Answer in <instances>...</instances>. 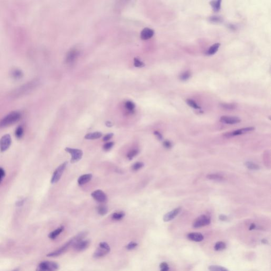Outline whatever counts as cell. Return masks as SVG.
Masks as SVG:
<instances>
[{"instance_id": "cell-1", "label": "cell", "mask_w": 271, "mask_h": 271, "mask_svg": "<svg viewBox=\"0 0 271 271\" xmlns=\"http://www.w3.org/2000/svg\"><path fill=\"white\" fill-rule=\"evenodd\" d=\"M21 118V114L19 112L14 111L6 115L0 120V128H6L16 123Z\"/></svg>"}, {"instance_id": "cell-2", "label": "cell", "mask_w": 271, "mask_h": 271, "mask_svg": "<svg viewBox=\"0 0 271 271\" xmlns=\"http://www.w3.org/2000/svg\"><path fill=\"white\" fill-rule=\"evenodd\" d=\"M110 252V247L107 243L102 242L99 244V246L95 251L93 257L94 258H100L105 256Z\"/></svg>"}, {"instance_id": "cell-3", "label": "cell", "mask_w": 271, "mask_h": 271, "mask_svg": "<svg viewBox=\"0 0 271 271\" xmlns=\"http://www.w3.org/2000/svg\"><path fill=\"white\" fill-rule=\"evenodd\" d=\"M66 152L67 153H70L71 155L72 158L70 160V162L72 163H75L78 161H80L82 156H83V152L82 150L76 148H72L67 147L65 148Z\"/></svg>"}, {"instance_id": "cell-4", "label": "cell", "mask_w": 271, "mask_h": 271, "mask_svg": "<svg viewBox=\"0 0 271 271\" xmlns=\"http://www.w3.org/2000/svg\"><path fill=\"white\" fill-rule=\"evenodd\" d=\"M68 162L65 161L64 163L61 164L56 169L55 171L53 173V176L51 177V183L52 184H55L58 182L60 178L62 177V175L64 173L65 169L67 166Z\"/></svg>"}, {"instance_id": "cell-5", "label": "cell", "mask_w": 271, "mask_h": 271, "mask_svg": "<svg viewBox=\"0 0 271 271\" xmlns=\"http://www.w3.org/2000/svg\"><path fill=\"white\" fill-rule=\"evenodd\" d=\"M211 223L210 217L207 215H201L196 218L193 223L194 228H201L207 225H209Z\"/></svg>"}, {"instance_id": "cell-6", "label": "cell", "mask_w": 271, "mask_h": 271, "mask_svg": "<svg viewBox=\"0 0 271 271\" xmlns=\"http://www.w3.org/2000/svg\"><path fill=\"white\" fill-rule=\"evenodd\" d=\"M38 267L42 269L44 271H56L59 265L57 263L49 261L43 262L39 264Z\"/></svg>"}, {"instance_id": "cell-7", "label": "cell", "mask_w": 271, "mask_h": 271, "mask_svg": "<svg viewBox=\"0 0 271 271\" xmlns=\"http://www.w3.org/2000/svg\"><path fill=\"white\" fill-rule=\"evenodd\" d=\"M12 142L11 136L10 134H5L0 140V150L2 152H5L10 147Z\"/></svg>"}, {"instance_id": "cell-8", "label": "cell", "mask_w": 271, "mask_h": 271, "mask_svg": "<svg viewBox=\"0 0 271 271\" xmlns=\"http://www.w3.org/2000/svg\"><path fill=\"white\" fill-rule=\"evenodd\" d=\"M255 130V128L254 127H247V128H244L242 129H238L235 130L234 132H227L224 134V136L226 138H230V137H234L236 136H238L240 134H244L248 132H252Z\"/></svg>"}, {"instance_id": "cell-9", "label": "cell", "mask_w": 271, "mask_h": 271, "mask_svg": "<svg viewBox=\"0 0 271 271\" xmlns=\"http://www.w3.org/2000/svg\"><path fill=\"white\" fill-rule=\"evenodd\" d=\"M70 246H72L71 240H70L68 242H67L62 247L59 248V249L54 251L53 252L49 253L48 254H47V256L48 257H57V256H58L59 255H62V254H63L65 252L68 250V247H70Z\"/></svg>"}, {"instance_id": "cell-10", "label": "cell", "mask_w": 271, "mask_h": 271, "mask_svg": "<svg viewBox=\"0 0 271 271\" xmlns=\"http://www.w3.org/2000/svg\"><path fill=\"white\" fill-rule=\"evenodd\" d=\"M91 196L95 200L100 203H104L107 200V196L106 194L100 190L95 191L92 193Z\"/></svg>"}, {"instance_id": "cell-11", "label": "cell", "mask_w": 271, "mask_h": 271, "mask_svg": "<svg viewBox=\"0 0 271 271\" xmlns=\"http://www.w3.org/2000/svg\"><path fill=\"white\" fill-rule=\"evenodd\" d=\"M220 122L223 124H234L240 122V119L237 117H230V116H223L220 118Z\"/></svg>"}, {"instance_id": "cell-12", "label": "cell", "mask_w": 271, "mask_h": 271, "mask_svg": "<svg viewBox=\"0 0 271 271\" xmlns=\"http://www.w3.org/2000/svg\"><path fill=\"white\" fill-rule=\"evenodd\" d=\"M181 209H182L181 207H178L173 210L167 213L166 214L164 215V217H163L164 221L169 222V221H171L173 219H174L180 213Z\"/></svg>"}, {"instance_id": "cell-13", "label": "cell", "mask_w": 271, "mask_h": 271, "mask_svg": "<svg viewBox=\"0 0 271 271\" xmlns=\"http://www.w3.org/2000/svg\"><path fill=\"white\" fill-rule=\"evenodd\" d=\"M90 245L89 240H81L80 242H78L73 245V246L76 250L78 251H82L84 250H86L87 247H89Z\"/></svg>"}, {"instance_id": "cell-14", "label": "cell", "mask_w": 271, "mask_h": 271, "mask_svg": "<svg viewBox=\"0 0 271 271\" xmlns=\"http://www.w3.org/2000/svg\"><path fill=\"white\" fill-rule=\"evenodd\" d=\"M187 237L193 242H200L204 239V236L199 233H191L188 234Z\"/></svg>"}, {"instance_id": "cell-15", "label": "cell", "mask_w": 271, "mask_h": 271, "mask_svg": "<svg viewBox=\"0 0 271 271\" xmlns=\"http://www.w3.org/2000/svg\"><path fill=\"white\" fill-rule=\"evenodd\" d=\"M78 55V51L74 49L71 50L67 54L66 58V62L67 63H71L74 62L75 59H76Z\"/></svg>"}, {"instance_id": "cell-16", "label": "cell", "mask_w": 271, "mask_h": 271, "mask_svg": "<svg viewBox=\"0 0 271 271\" xmlns=\"http://www.w3.org/2000/svg\"><path fill=\"white\" fill-rule=\"evenodd\" d=\"M154 34V30L149 28H145L141 32V38L143 40H147L152 37Z\"/></svg>"}, {"instance_id": "cell-17", "label": "cell", "mask_w": 271, "mask_h": 271, "mask_svg": "<svg viewBox=\"0 0 271 271\" xmlns=\"http://www.w3.org/2000/svg\"><path fill=\"white\" fill-rule=\"evenodd\" d=\"M92 178V174H86L81 175L78 180V182L80 185H84L87 183L90 182Z\"/></svg>"}, {"instance_id": "cell-18", "label": "cell", "mask_w": 271, "mask_h": 271, "mask_svg": "<svg viewBox=\"0 0 271 271\" xmlns=\"http://www.w3.org/2000/svg\"><path fill=\"white\" fill-rule=\"evenodd\" d=\"M220 46V44L219 43H216L213 44L207 51V52H206V55H208V56H211V55H213L216 54L218 51Z\"/></svg>"}, {"instance_id": "cell-19", "label": "cell", "mask_w": 271, "mask_h": 271, "mask_svg": "<svg viewBox=\"0 0 271 271\" xmlns=\"http://www.w3.org/2000/svg\"><path fill=\"white\" fill-rule=\"evenodd\" d=\"M102 136V132H94L89 133L85 136V139L89 140L97 139Z\"/></svg>"}, {"instance_id": "cell-20", "label": "cell", "mask_w": 271, "mask_h": 271, "mask_svg": "<svg viewBox=\"0 0 271 271\" xmlns=\"http://www.w3.org/2000/svg\"><path fill=\"white\" fill-rule=\"evenodd\" d=\"M64 227L63 226H62V227H60L59 228H57L55 230L52 231L51 233L49 234L48 235L49 237L51 239H55L57 236H58L59 234L63 232V231L64 230Z\"/></svg>"}, {"instance_id": "cell-21", "label": "cell", "mask_w": 271, "mask_h": 271, "mask_svg": "<svg viewBox=\"0 0 271 271\" xmlns=\"http://www.w3.org/2000/svg\"><path fill=\"white\" fill-rule=\"evenodd\" d=\"M221 1H212L210 2L211 6H212L213 10L215 12H218L219 11L221 8Z\"/></svg>"}, {"instance_id": "cell-22", "label": "cell", "mask_w": 271, "mask_h": 271, "mask_svg": "<svg viewBox=\"0 0 271 271\" xmlns=\"http://www.w3.org/2000/svg\"><path fill=\"white\" fill-rule=\"evenodd\" d=\"M245 165L247 169L251 170H258L260 169V167L257 164H255L252 161H246L245 163Z\"/></svg>"}, {"instance_id": "cell-23", "label": "cell", "mask_w": 271, "mask_h": 271, "mask_svg": "<svg viewBox=\"0 0 271 271\" xmlns=\"http://www.w3.org/2000/svg\"><path fill=\"white\" fill-rule=\"evenodd\" d=\"M207 177L209 180L217 181H221L223 180V176L217 174H210L208 175Z\"/></svg>"}, {"instance_id": "cell-24", "label": "cell", "mask_w": 271, "mask_h": 271, "mask_svg": "<svg viewBox=\"0 0 271 271\" xmlns=\"http://www.w3.org/2000/svg\"><path fill=\"white\" fill-rule=\"evenodd\" d=\"M208 270L210 271H229L228 269L219 265H213L210 266L208 267Z\"/></svg>"}, {"instance_id": "cell-25", "label": "cell", "mask_w": 271, "mask_h": 271, "mask_svg": "<svg viewBox=\"0 0 271 271\" xmlns=\"http://www.w3.org/2000/svg\"><path fill=\"white\" fill-rule=\"evenodd\" d=\"M226 248V244L223 242H218L215 244L214 249L216 251H220L225 250Z\"/></svg>"}, {"instance_id": "cell-26", "label": "cell", "mask_w": 271, "mask_h": 271, "mask_svg": "<svg viewBox=\"0 0 271 271\" xmlns=\"http://www.w3.org/2000/svg\"><path fill=\"white\" fill-rule=\"evenodd\" d=\"M125 213L124 212H115L112 216L113 220H120L124 217Z\"/></svg>"}, {"instance_id": "cell-27", "label": "cell", "mask_w": 271, "mask_h": 271, "mask_svg": "<svg viewBox=\"0 0 271 271\" xmlns=\"http://www.w3.org/2000/svg\"><path fill=\"white\" fill-rule=\"evenodd\" d=\"M186 103L190 107H192L195 109H201V107L199 105L196 103V102L192 100L188 99L186 100Z\"/></svg>"}, {"instance_id": "cell-28", "label": "cell", "mask_w": 271, "mask_h": 271, "mask_svg": "<svg viewBox=\"0 0 271 271\" xmlns=\"http://www.w3.org/2000/svg\"><path fill=\"white\" fill-rule=\"evenodd\" d=\"M97 211L100 215L104 216L108 212V209H107V207L104 206H101L98 207Z\"/></svg>"}, {"instance_id": "cell-29", "label": "cell", "mask_w": 271, "mask_h": 271, "mask_svg": "<svg viewBox=\"0 0 271 271\" xmlns=\"http://www.w3.org/2000/svg\"><path fill=\"white\" fill-rule=\"evenodd\" d=\"M15 134L16 138L18 139H20L22 137L23 134V129L22 127L19 126L16 128L15 132Z\"/></svg>"}, {"instance_id": "cell-30", "label": "cell", "mask_w": 271, "mask_h": 271, "mask_svg": "<svg viewBox=\"0 0 271 271\" xmlns=\"http://www.w3.org/2000/svg\"><path fill=\"white\" fill-rule=\"evenodd\" d=\"M220 105L221 107L227 110H234L236 107V105L233 103H221Z\"/></svg>"}, {"instance_id": "cell-31", "label": "cell", "mask_w": 271, "mask_h": 271, "mask_svg": "<svg viewBox=\"0 0 271 271\" xmlns=\"http://www.w3.org/2000/svg\"><path fill=\"white\" fill-rule=\"evenodd\" d=\"M144 166V164L142 162H137L135 163L132 166V169L134 171H137L139 169H142Z\"/></svg>"}, {"instance_id": "cell-32", "label": "cell", "mask_w": 271, "mask_h": 271, "mask_svg": "<svg viewBox=\"0 0 271 271\" xmlns=\"http://www.w3.org/2000/svg\"><path fill=\"white\" fill-rule=\"evenodd\" d=\"M125 107L129 111H132L135 108V105L132 101H127L125 104Z\"/></svg>"}, {"instance_id": "cell-33", "label": "cell", "mask_w": 271, "mask_h": 271, "mask_svg": "<svg viewBox=\"0 0 271 271\" xmlns=\"http://www.w3.org/2000/svg\"><path fill=\"white\" fill-rule=\"evenodd\" d=\"M139 153V150L137 149H133L131 150L127 155V157L129 159H132L135 156H137L138 154Z\"/></svg>"}, {"instance_id": "cell-34", "label": "cell", "mask_w": 271, "mask_h": 271, "mask_svg": "<svg viewBox=\"0 0 271 271\" xmlns=\"http://www.w3.org/2000/svg\"><path fill=\"white\" fill-rule=\"evenodd\" d=\"M191 74L188 72H185L180 76V79L182 81H186L190 78Z\"/></svg>"}, {"instance_id": "cell-35", "label": "cell", "mask_w": 271, "mask_h": 271, "mask_svg": "<svg viewBox=\"0 0 271 271\" xmlns=\"http://www.w3.org/2000/svg\"><path fill=\"white\" fill-rule=\"evenodd\" d=\"M222 20H223L220 16H212L210 18V21L213 23H220Z\"/></svg>"}, {"instance_id": "cell-36", "label": "cell", "mask_w": 271, "mask_h": 271, "mask_svg": "<svg viewBox=\"0 0 271 271\" xmlns=\"http://www.w3.org/2000/svg\"><path fill=\"white\" fill-rule=\"evenodd\" d=\"M159 267L161 268V271H169V266L166 262H163L159 265Z\"/></svg>"}, {"instance_id": "cell-37", "label": "cell", "mask_w": 271, "mask_h": 271, "mask_svg": "<svg viewBox=\"0 0 271 271\" xmlns=\"http://www.w3.org/2000/svg\"><path fill=\"white\" fill-rule=\"evenodd\" d=\"M113 145H114V142H107L106 144H105V145H103V148L105 151H107V150H109L111 149V148L113 146Z\"/></svg>"}, {"instance_id": "cell-38", "label": "cell", "mask_w": 271, "mask_h": 271, "mask_svg": "<svg viewBox=\"0 0 271 271\" xmlns=\"http://www.w3.org/2000/svg\"><path fill=\"white\" fill-rule=\"evenodd\" d=\"M138 246V244L135 243V242H131L129 244L127 245L126 246V248L127 250H132L134 249V248L137 247Z\"/></svg>"}, {"instance_id": "cell-39", "label": "cell", "mask_w": 271, "mask_h": 271, "mask_svg": "<svg viewBox=\"0 0 271 271\" xmlns=\"http://www.w3.org/2000/svg\"><path fill=\"white\" fill-rule=\"evenodd\" d=\"M163 146L165 148L167 149H169L172 147V142H171L169 140H165L163 142Z\"/></svg>"}, {"instance_id": "cell-40", "label": "cell", "mask_w": 271, "mask_h": 271, "mask_svg": "<svg viewBox=\"0 0 271 271\" xmlns=\"http://www.w3.org/2000/svg\"><path fill=\"white\" fill-rule=\"evenodd\" d=\"M113 136V134L112 133L108 134L104 136L103 140L105 142H107V141H109L110 139H111V138H112Z\"/></svg>"}, {"instance_id": "cell-41", "label": "cell", "mask_w": 271, "mask_h": 271, "mask_svg": "<svg viewBox=\"0 0 271 271\" xmlns=\"http://www.w3.org/2000/svg\"><path fill=\"white\" fill-rule=\"evenodd\" d=\"M134 65L136 67H141L144 65V63L139 59L135 58L134 60Z\"/></svg>"}, {"instance_id": "cell-42", "label": "cell", "mask_w": 271, "mask_h": 271, "mask_svg": "<svg viewBox=\"0 0 271 271\" xmlns=\"http://www.w3.org/2000/svg\"><path fill=\"white\" fill-rule=\"evenodd\" d=\"M5 174H5L4 170L2 168L0 167V183H1L3 178L5 176Z\"/></svg>"}, {"instance_id": "cell-43", "label": "cell", "mask_w": 271, "mask_h": 271, "mask_svg": "<svg viewBox=\"0 0 271 271\" xmlns=\"http://www.w3.org/2000/svg\"><path fill=\"white\" fill-rule=\"evenodd\" d=\"M154 134L156 136V137L157 138V139L159 140H161L163 139V136H162V135L159 132L156 131V132H154Z\"/></svg>"}, {"instance_id": "cell-44", "label": "cell", "mask_w": 271, "mask_h": 271, "mask_svg": "<svg viewBox=\"0 0 271 271\" xmlns=\"http://www.w3.org/2000/svg\"><path fill=\"white\" fill-rule=\"evenodd\" d=\"M219 218L220 220L223 221H225L226 220H228V217L227 216L224 215H221L219 216Z\"/></svg>"}, {"instance_id": "cell-45", "label": "cell", "mask_w": 271, "mask_h": 271, "mask_svg": "<svg viewBox=\"0 0 271 271\" xmlns=\"http://www.w3.org/2000/svg\"><path fill=\"white\" fill-rule=\"evenodd\" d=\"M256 227V225H255V223H252V224H251V225H250L249 230H252L253 229H255Z\"/></svg>"}, {"instance_id": "cell-46", "label": "cell", "mask_w": 271, "mask_h": 271, "mask_svg": "<svg viewBox=\"0 0 271 271\" xmlns=\"http://www.w3.org/2000/svg\"><path fill=\"white\" fill-rule=\"evenodd\" d=\"M24 200H22V201H19L17 203H16V205L17 206H22L23 203H24Z\"/></svg>"}, {"instance_id": "cell-47", "label": "cell", "mask_w": 271, "mask_h": 271, "mask_svg": "<svg viewBox=\"0 0 271 271\" xmlns=\"http://www.w3.org/2000/svg\"><path fill=\"white\" fill-rule=\"evenodd\" d=\"M106 126L108 127H111L112 126V124H111L110 122H107L106 123Z\"/></svg>"}, {"instance_id": "cell-48", "label": "cell", "mask_w": 271, "mask_h": 271, "mask_svg": "<svg viewBox=\"0 0 271 271\" xmlns=\"http://www.w3.org/2000/svg\"><path fill=\"white\" fill-rule=\"evenodd\" d=\"M37 271H43V270L42 269H41V268H39V267H38V268Z\"/></svg>"}, {"instance_id": "cell-49", "label": "cell", "mask_w": 271, "mask_h": 271, "mask_svg": "<svg viewBox=\"0 0 271 271\" xmlns=\"http://www.w3.org/2000/svg\"><path fill=\"white\" fill-rule=\"evenodd\" d=\"M19 271V270H18V269H16V270H14V271Z\"/></svg>"}]
</instances>
